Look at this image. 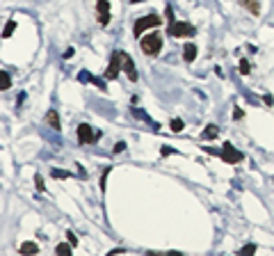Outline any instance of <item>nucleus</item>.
<instances>
[{
  "label": "nucleus",
  "mask_w": 274,
  "mask_h": 256,
  "mask_svg": "<svg viewBox=\"0 0 274 256\" xmlns=\"http://www.w3.org/2000/svg\"><path fill=\"white\" fill-rule=\"evenodd\" d=\"M183 58H185V62H195V58H197V46H195V44H185V48H183Z\"/></svg>",
  "instance_id": "nucleus-9"
},
{
  "label": "nucleus",
  "mask_w": 274,
  "mask_h": 256,
  "mask_svg": "<svg viewBox=\"0 0 274 256\" xmlns=\"http://www.w3.org/2000/svg\"><path fill=\"white\" fill-rule=\"evenodd\" d=\"M124 149H126V142H117L115 144V153H121Z\"/></svg>",
  "instance_id": "nucleus-23"
},
{
  "label": "nucleus",
  "mask_w": 274,
  "mask_h": 256,
  "mask_svg": "<svg viewBox=\"0 0 274 256\" xmlns=\"http://www.w3.org/2000/svg\"><path fill=\"white\" fill-rule=\"evenodd\" d=\"M217 133H220V131H217V126H206V131L204 133H201V137H204V140H215V137H217Z\"/></svg>",
  "instance_id": "nucleus-13"
},
{
  "label": "nucleus",
  "mask_w": 274,
  "mask_h": 256,
  "mask_svg": "<svg viewBox=\"0 0 274 256\" xmlns=\"http://www.w3.org/2000/svg\"><path fill=\"white\" fill-rule=\"evenodd\" d=\"M195 32H197L195 25H190V23H181V21L169 23V35L172 37H192Z\"/></svg>",
  "instance_id": "nucleus-5"
},
{
  "label": "nucleus",
  "mask_w": 274,
  "mask_h": 256,
  "mask_svg": "<svg viewBox=\"0 0 274 256\" xmlns=\"http://www.w3.org/2000/svg\"><path fill=\"white\" fill-rule=\"evenodd\" d=\"M233 117H235V119H242V117H244V112H242V108H235V112H233Z\"/></svg>",
  "instance_id": "nucleus-24"
},
{
  "label": "nucleus",
  "mask_w": 274,
  "mask_h": 256,
  "mask_svg": "<svg viewBox=\"0 0 274 256\" xmlns=\"http://www.w3.org/2000/svg\"><path fill=\"white\" fill-rule=\"evenodd\" d=\"M53 176H55V178H69L71 174H69V172H62V169H53Z\"/></svg>",
  "instance_id": "nucleus-20"
},
{
  "label": "nucleus",
  "mask_w": 274,
  "mask_h": 256,
  "mask_svg": "<svg viewBox=\"0 0 274 256\" xmlns=\"http://www.w3.org/2000/svg\"><path fill=\"white\" fill-rule=\"evenodd\" d=\"M220 158L224 160V163H229V165H235V163H242L244 153L235 149L233 144H229V142H226V144L222 146V151H220Z\"/></svg>",
  "instance_id": "nucleus-3"
},
{
  "label": "nucleus",
  "mask_w": 274,
  "mask_h": 256,
  "mask_svg": "<svg viewBox=\"0 0 274 256\" xmlns=\"http://www.w3.org/2000/svg\"><path fill=\"white\" fill-rule=\"evenodd\" d=\"M169 126H172V131H174V133H181V131H183V126H185V124H183L181 119H172V124H169Z\"/></svg>",
  "instance_id": "nucleus-17"
},
{
  "label": "nucleus",
  "mask_w": 274,
  "mask_h": 256,
  "mask_svg": "<svg viewBox=\"0 0 274 256\" xmlns=\"http://www.w3.org/2000/svg\"><path fill=\"white\" fill-rule=\"evenodd\" d=\"M98 137H101V133L92 131V126H87V124H80L78 126V140L83 142V144H94Z\"/></svg>",
  "instance_id": "nucleus-6"
},
{
  "label": "nucleus",
  "mask_w": 274,
  "mask_h": 256,
  "mask_svg": "<svg viewBox=\"0 0 274 256\" xmlns=\"http://www.w3.org/2000/svg\"><path fill=\"white\" fill-rule=\"evenodd\" d=\"M46 121H48V126H50V128L60 131V117H58V112H55V110H50L48 115H46Z\"/></svg>",
  "instance_id": "nucleus-11"
},
{
  "label": "nucleus",
  "mask_w": 274,
  "mask_h": 256,
  "mask_svg": "<svg viewBox=\"0 0 274 256\" xmlns=\"http://www.w3.org/2000/svg\"><path fill=\"white\" fill-rule=\"evenodd\" d=\"M9 85H12V80H9V73H7V71H0V89H3V92H7Z\"/></svg>",
  "instance_id": "nucleus-14"
},
{
  "label": "nucleus",
  "mask_w": 274,
  "mask_h": 256,
  "mask_svg": "<svg viewBox=\"0 0 274 256\" xmlns=\"http://www.w3.org/2000/svg\"><path fill=\"white\" fill-rule=\"evenodd\" d=\"M162 25V18L158 16V14H146V16L137 18V23L133 25V32L135 37H142L146 30H151V28H160Z\"/></svg>",
  "instance_id": "nucleus-2"
},
{
  "label": "nucleus",
  "mask_w": 274,
  "mask_h": 256,
  "mask_svg": "<svg viewBox=\"0 0 274 256\" xmlns=\"http://www.w3.org/2000/svg\"><path fill=\"white\" fill-rule=\"evenodd\" d=\"M121 69H124V53H112L110 66H107V71H105V78L107 80H115L117 75H119Z\"/></svg>",
  "instance_id": "nucleus-4"
},
{
  "label": "nucleus",
  "mask_w": 274,
  "mask_h": 256,
  "mask_svg": "<svg viewBox=\"0 0 274 256\" xmlns=\"http://www.w3.org/2000/svg\"><path fill=\"white\" fill-rule=\"evenodd\" d=\"M172 153H176V151L169 149V146H162V156H172Z\"/></svg>",
  "instance_id": "nucleus-25"
},
{
  "label": "nucleus",
  "mask_w": 274,
  "mask_h": 256,
  "mask_svg": "<svg viewBox=\"0 0 274 256\" xmlns=\"http://www.w3.org/2000/svg\"><path fill=\"white\" fill-rule=\"evenodd\" d=\"M35 183H37V190H39V192H44V190H46V186H44V178H41L39 174H37V176H35Z\"/></svg>",
  "instance_id": "nucleus-19"
},
{
  "label": "nucleus",
  "mask_w": 274,
  "mask_h": 256,
  "mask_svg": "<svg viewBox=\"0 0 274 256\" xmlns=\"http://www.w3.org/2000/svg\"><path fill=\"white\" fill-rule=\"evenodd\" d=\"M249 71H252V66H249L247 60H240V73H242V75H247Z\"/></svg>",
  "instance_id": "nucleus-18"
},
{
  "label": "nucleus",
  "mask_w": 274,
  "mask_h": 256,
  "mask_svg": "<svg viewBox=\"0 0 274 256\" xmlns=\"http://www.w3.org/2000/svg\"><path fill=\"white\" fill-rule=\"evenodd\" d=\"M254 252H256V247H254V245H247V247L240 249V254H254Z\"/></svg>",
  "instance_id": "nucleus-21"
},
{
  "label": "nucleus",
  "mask_w": 274,
  "mask_h": 256,
  "mask_svg": "<svg viewBox=\"0 0 274 256\" xmlns=\"http://www.w3.org/2000/svg\"><path fill=\"white\" fill-rule=\"evenodd\" d=\"M240 5H242V7H247L249 12L254 14V16H258V12H261V5H258V0H240Z\"/></svg>",
  "instance_id": "nucleus-10"
},
{
  "label": "nucleus",
  "mask_w": 274,
  "mask_h": 256,
  "mask_svg": "<svg viewBox=\"0 0 274 256\" xmlns=\"http://www.w3.org/2000/svg\"><path fill=\"white\" fill-rule=\"evenodd\" d=\"M14 28H16V23H14V21H9L7 25H5V30H3V37H5V39H9V35L14 32Z\"/></svg>",
  "instance_id": "nucleus-16"
},
{
  "label": "nucleus",
  "mask_w": 274,
  "mask_h": 256,
  "mask_svg": "<svg viewBox=\"0 0 274 256\" xmlns=\"http://www.w3.org/2000/svg\"><path fill=\"white\" fill-rule=\"evenodd\" d=\"M96 12H98V23H101V25H107V23H110V3H107V0H98L96 3Z\"/></svg>",
  "instance_id": "nucleus-7"
},
{
  "label": "nucleus",
  "mask_w": 274,
  "mask_h": 256,
  "mask_svg": "<svg viewBox=\"0 0 274 256\" xmlns=\"http://www.w3.org/2000/svg\"><path fill=\"white\" fill-rule=\"evenodd\" d=\"M71 247H73V245H64V243H60L58 247H55V254H58V256H71Z\"/></svg>",
  "instance_id": "nucleus-15"
},
{
  "label": "nucleus",
  "mask_w": 274,
  "mask_h": 256,
  "mask_svg": "<svg viewBox=\"0 0 274 256\" xmlns=\"http://www.w3.org/2000/svg\"><path fill=\"white\" fill-rule=\"evenodd\" d=\"M67 238H69V243L73 245V247H75V245H78V238H75V234H73V231H69V234H67Z\"/></svg>",
  "instance_id": "nucleus-22"
},
{
  "label": "nucleus",
  "mask_w": 274,
  "mask_h": 256,
  "mask_svg": "<svg viewBox=\"0 0 274 256\" xmlns=\"http://www.w3.org/2000/svg\"><path fill=\"white\" fill-rule=\"evenodd\" d=\"M18 252L21 254H39V247H37L35 243H23L21 247H18Z\"/></svg>",
  "instance_id": "nucleus-12"
},
{
  "label": "nucleus",
  "mask_w": 274,
  "mask_h": 256,
  "mask_svg": "<svg viewBox=\"0 0 274 256\" xmlns=\"http://www.w3.org/2000/svg\"><path fill=\"white\" fill-rule=\"evenodd\" d=\"M140 48L144 50L146 55H158L160 50H162V37H160L158 32H149V35L142 37Z\"/></svg>",
  "instance_id": "nucleus-1"
},
{
  "label": "nucleus",
  "mask_w": 274,
  "mask_h": 256,
  "mask_svg": "<svg viewBox=\"0 0 274 256\" xmlns=\"http://www.w3.org/2000/svg\"><path fill=\"white\" fill-rule=\"evenodd\" d=\"M124 71H126V75H128V80H137V69H135V64H133V58H130L128 53H124Z\"/></svg>",
  "instance_id": "nucleus-8"
}]
</instances>
